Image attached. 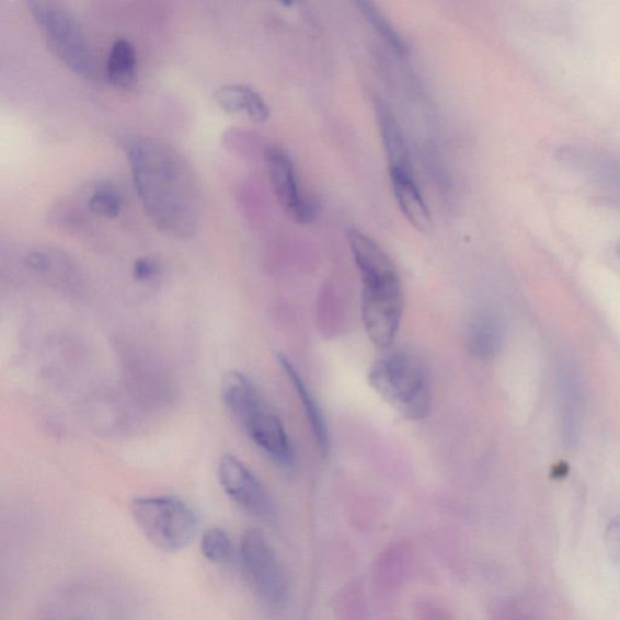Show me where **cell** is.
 <instances>
[{"mask_svg": "<svg viewBox=\"0 0 620 620\" xmlns=\"http://www.w3.org/2000/svg\"><path fill=\"white\" fill-rule=\"evenodd\" d=\"M348 243L363 282L361 317L367 336L378 349L392 346L403 318V289L395 264L375 241L349 228Z\"/></svg>", "mask_w": 620, "mask_h": 620, "instance_id": "2", "label": "cell"}, {"mask_svg": "<svg viewBox=\"0 0 620 620\" xmlns=\"http://www.w3.org/2000/svg\"><path fill=\"white\" fill-rule=\"evenodd\" d=\"M389 174L401 213L417 231L429 232L432 228L430 213L412 172L390 171Z\"/></svg>", "mask_w": 620, "mask_h": 620, "instance_id": "11", "label": "cell"}, {"mask_svg": "<svg viewBox=\"0 0 620 620\" xmlns=\"http://www.w3.org/2000/svg\"><path fill=\"white\" fill-rule=\"evenodd\" d=\"M369 380L377 394L410 421L429 415L432 392L426 365L406 351H395L375 361Z\"/></svg>", "mask_w": 620, "mask_h": 620, "instance_id": "4", "label": "cell"}, {"mask_svg": "<svg viewBox=\"0 0 620 620\" xmlns=\"http://www.w3.org/2000/svg\"><path fill=\"white\" fill-rule=\"evenodd\" d=\"M202 553L213 564H227L234 555L231 537L220 527H211L202 538Z\"/></svg>", "mask_w": 620, "mask_h": 620, "instance_id": "18", "label": "cell"}, {"mask_svg": "<svg viewBox=\"0 0 620 620\" xmlns=\"http://www.w3.org/2000/svg\"><path fill=\"white\" fill-rule=\"evenodd\" d=\"M359 8L361 15L371 25L372 28L378 33L382 39H384L389 47L392 48L399 56H407L409 47L403 38H401L398 31L393 27L392 22H390L382 11L378 9L374 3L361 2L355 3Z\"/></svg>", "mask_w": 620, "mask_h": 620, "instance_id": "17", "label": "cell"}, {"mask_svg": "<svg viewBox=\"0 0 620 620\" xmlns=\"http://www.w3.org/2000/svg\"><path fill=\"white\" fill-rule=\"evenodd\" d=\"M25 264L34 272L47 274L55 269L56 256L48 250H33L25 257Z\"/></svg>", "mask_w": 620, "mask_h": 620, "instance_id": "20", "label": "cell"}, {"mask_svg": "<svg viewBox=\"0 0 620 620\" xmlns=\"http://www.w3.org/2000/svg\"><path fill=\"white\" fill-rule=\"evenodd\" d=\"M616 254H617V256H618V259H619V261H620V241H619V243H618V245H617Z\"/></svg>", "mask_w": 620, "mask_h": 620, "instance_id": "23", "label": "cell"}, {"mask_svg": "<svg viewBox=\"0 0 620 620\" xmlns=\"http://www.w3.org/2000/svg\"><path fill=\"white\" fill-rule=\"evenodd\" d=\"M375 110L377 114L378 128H380L384 153L387 156L389 172H412L409 148L403 130L392 111L382 100H376Z\"/></svg>", "mask_w": 620, "mask_h": 620, "instance_id": "12", "label": "cell"}, {"mask_svg": "<svg viewBox=\"0 0 620 620\" xmlns=\"http://www.w3.org/2000/svg\"><path fill=\"white\" fill-rule=\"evenodd\" d=\"M28 8L53 53L76 74L94 78L96 55L72 11L44 0H31Z\"/></svg>", "mask_w": 620, "mask_h": 620, "instance_id": "6", "label": "cell"}, {"mask_svg": "<svg viewBox=\"0 0 620 620\" xmlns=\"http://www.w3.org/2000/svg\"><path fill=\"white\" fill-rule=\"evenodd\" d=\"M562 435L569 446L578 443L583 420V392L576 374L567 367L559 372Z\"/></svg>", "mask_w": 620, "mask_h": 620, "instance_id": "10", "label": "cell"}, {"mask_svg": "<svg viewBox=\"0 0 620 620\" xmlns=\"http://www.w3.org/2000/svg\"><path fill=\"white\" fill-rule=\"evenodd\" d=\"M134 186L149 221L160 233L190 239L200 222V191L186 158L176 148L149 136L123 142Z\"/></svg>", "mask_w": 620, "mask_h": 620, "instance_id": "1", "label": "cell"}, {"mask_svg": "<svg viewBox=\"0 0 620 620\" xmlns=\"http://www.w3.org/2000/svg\"><path fill=\"white\" fill-rule=\"evenodd\" d=\"M278 360L283 370L297 392L298 398L301 400V404L303 410L307 413V417L310 424V428L314 434V438L317 439V444L321 455L324 458L329 456L330 452V434L326 421L324 418V413L321 411L319 404L314 400L312 393L308 386L302 380L300 374H298L294 364L289 360V358L285 357L284 354L278 355Z\"/></svg>", "mask_w": 620, "mask_h": 620, "instance_id": "13", "label": "cell"}, {"mask_svg": "<svg viewBox=\"0 0 620 620\" xmlns=\"http://www.w3.org/2000/svg\"><path fill=\"white\" fill-rule=\"evenodd\" d=\"M607 537L612 554L620 561V516L608 527Z\"/></svg>", "mask_w": 620, "mask_h": 620, "instance_id": "22", "label": "cell"}, {"mask_svg": "<svg viewBox=\"0 0 620 620\" xmlns=\"http://www.w3.org/2000/svg\"><path fill=\"white\" fill-rule=\"evenodd\" d=\"M160 273V264L151 257L136 260L133 267V275L137 282L147 283L154 280Z\"/></svg>", "mask_w": 620, "mask_h": 620, "instance_id": "21", "label": "cell"}, {"mask_svg": "<svg viewBox=\"0 0 620 620\" xmlns=\"http://www.w3.org/2000/svg\"><path fill=\"white\" fill-rule=\"evenodd\" d=\"M107 79L114 87L129 88L137 78V56L128 39L113 43L107 60Z\"/></svg>", "mask_w": 620, "mask_h": 620, "instance_id": "16", "label": "cell"}, {"mask_svg": "<svg viewBox=\"0 0 620 620\" xmlns=\"http://www.w3.org/2000/svg\"><path fill=\"white\" fill-rule=\"evenodd\" d=\"M130 512L148 541L168 553L186 549L199 531L197 513L175 496L136 497Z\"/></svg>", "mask_w": 620, "mask_h": 620, "instance_id": "5", "label": "cell"}, {"mask_svg": "<svg viewBox=\"0 0 620 620\" xmlns=\"http://www.w3.org/2000/svg\"><path fill=\"white\" fill-rule=\"evenodd\" d=\"M240 559L259 599L271 610H282L289 599L284 570L268 539L256 528L241 537Z\"/></svg>", "mask_w": 620, "mask_h": 620, "instance_id": "7", "label": "cell"}, {"mask_svg": "<svg viewBox=\"0 0 620 620\" xmlns=\"http://www.w3.org/2000/svg\"><path fill=\"white\" fill-rule=\"evenodd\" d=\"M264 158L275 197L286 215L297 223H312L315 209L302 193L290 154L280 146L271 145Z\"/></svg>", "mask_w": 620, "mask_h": 620, "instance_id": "9", "label": "cell"}, {"mask_svg": "<svg viewBox=\"0 0 620 620\" xmlns=\"http://www.w3.org/2000/svg\"><path fill=\"white\" fill-rule=\"evenodd\" d=\"M215 101L228 114L245 113L256 123H264L269 117L267 102L254 89L241 84H227L218 88Z\"/></svg>", "mask_w": 620, "mask_h": 620, "instance_id": "14", "label": "cell"}, {"mask_svg": "<svg viewBox=\"0 0 620 620\" xmlns=\"http://www.w3.org/2000/svg\"><path fill=\"white\" fill-rule=\"evenodd\" d=\"M217 473L226 495L241 510L259 520L273 519L274 503L268 491L240 459L232 455L223 456Z\"/></svg>", "mask_w": 620, "mask_h": 620, "instance_id": "8", "label": "cell"}, {"mask_svg": "<svg viewBox=\"0 0 620 620\" xmlns=\"http://www.w3.org/2000/svg\"><path fill=\"white\" fill-rule=\"evenodd\" d=\"M223 405L249 439L275 464L290 468L295 453L280 418L268 407L254 382L244 374L228 372L222 380Z\"/></svg>", "mask_w": 620, "mask_h": 620, "instance_id": "3", "label": "cell"}, {"mask_svg": "<svg viewBox=\"0 0 620 620\" xmlns=\"http://www.w3.org/2000/svg\"><path fill=\"white\" fill-rule=\"evenodd\" d=\"M89 208L97 216L116 218L123 209L122 194L116 187L110 185V183H102V185L96 187L93 195H91Z\"/></svg>", "mask_w": 620, "mask_h": 620, "instance_id": "19", "label": "cell"}, {"mask_svg": "<svg viewBox=\"0 0 620 620\" xmlns=\"http://www.w3.org/2000/svg\"><path fill=\"white\" fill-rule=\"evenodd\" d=\"M470 352L481 360H492L502 348L503 328L497 315L482 312L474 318L469 328Z\"/></svg>", "mask_w": 620, "mask_h": 620, "instance_id": "15", "label": "cell"}]
</instances>
